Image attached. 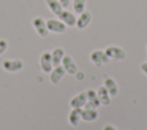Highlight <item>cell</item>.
<instances>
[{
	"instance_id": "2e32d148",
	"label": "cell",
	"mask_w": 147,
	"mask_h": 130,
	"mask_svg": "<svg viewBox=\"0 0 147 130\" xmlns=\"http://www.w3.org/2000/svg\"><path fill=\"white\" fill-rule=\"evenodd\" d=\"M96 93H98V98H99V100H100V104L102 105V106H108L109 104H110V94H109V92L107 91V89L102 85V86H100L98 90H96Z\"/></svg>"
},
{
	"instance_id": "484cf974",
	"label": "cell",
	"mask_w": 147,
	"mask_h": 130,
	"mask_svg": "<svg viewBox=\"0 0 147 130\" xmlns=\"http://www.w3.org/2000/svg\"><path fill=\"white\" fill-rule=\"evenodd\" d=\"M146 53H147V46H146Z\"/></svg>"
},
{
	"instance_id": "3957f363",
	"label": "cell",
	"mask_w": 147,
	"mask_h": 130,
	"mask_svg": "<svg viewBox=\"0 0 147 130\" xmlns=\"http://www.w3.org/2000/svg\"><path fill=\"white\" fill-rule=\"evenodd\" d=\"M46 26L49 32L53 33H63L67 30V25L60 18H49L46 21Z\"/></svg>"
},
{
	"instance_id": "e0dca14e",
	"label": "cell",
	"mask_w": 147,
	"mask_h": 130,
	"mask_svg": "<svg viewBox=\"0 0 147 130\" xmlns=\"http://www.w3.org/2000/svg\"><path fill=\"white\" fill-rule=\"evenodd\" d=\"M46 5H47L48 9L52 12V14H54L55 16H59L62 13V10L64 9L59 0H46Z\"/></svg>"
},
{
	"instance_id": "d4e9b609",
	"label": "cell",
	"mask_w": 147,
	"mask_h": 130,
	"mask_svg": "<svg viewBox=\"0 0 147 130\" xmlns=\"http://www.w3.org/2000/svg\"><path fill=\"white\" fill-rule=\"evenodd\" d=\"M59 1H60V3L62 5L63 8H67L70 5V0H59Z\"/></svg>"
},
{
	"instance_id": "277c9868",
	"label": "cell",
	"mask_w": 147,
	"mask_h": 130,
	"mask_svg": "<svg viewBox=\"0 0 147 130\" xmlns=\"http://www.w3.org/2000/svg\"><path fill=\"white\" fill-rule=\"evenodd\" d=\"M90 60L95 67H101L102 64H106L109 62V58L102 49H95L90 54Z\"/></svg>"
},
{
	"instance_id": "cb8c5ba5",
	"label": "cell",
	"mask_w": 147,
	"mask_h": 130,
	"mask_svg": "<svg viewBox=\"0 0 147 130\" xmlns=\"http://www.w3.org/2000/svg\"><path fill=\"white\" fill-rule=\"evenodd\" d=\"M75 76H76V78H77L78 81H80V79H83V78H84V76H85V75H84V72H83V71H78V70H77V72L75 74Z\"/></svg>"
},
{
	"instance_id": "5b68a950",
	"label": "cell",
	"mask_w": 147,
	"mask_h": 130,
	"mask_svg": "<svg viewBox=\"0 0 147 130\" xmlns=\"http://www.w3.org/2000/svg\"><path fill=\"white\" fill-rule=\"evenodd\" d=\"M39 67H40L41 71L45 72V74H49L52 71V69L54 67H53V62H52L51 52L45 51V52L41 53L40 59H39Z\"/></svg>"
},
{
	"instance_id": "8992f818",
	"label": "cell",
	"mask_w": 147,
	"mask_h": 130,
	"mask_svg": "<svg viewBox=\"0 0 147 130\" xmlns=\"http://www.w3.org/2000/svg\"><path fill=\"white\" fill-rule=\"evenodd\" d=\"M32 25H33L36 32H37L40 37L45 38V37H47V36L49 35V31H48V29H47V26H46V21H45L42 17H40V16L34 17L33 21H32Z\"/></svg>"
},
{
	"instance_id": "ac0fdd59",
	"label": "cell",
	"mask_w": 147,
	"mask_h": 130,
	"mask_svg": "<svg viewBox=\"0 0 147 130\" xmlns=\"http://www.w3.org/2000/svg\"><path fill=\"white\" fill-rule=\"evenodd\" d=\"M86 94H87V100L92 101L96 107H100V106H101L100 100H99V98H98V93H96L95 90H93V89H88V90L86 91Z\"/></svg>"
},
{
	"instance_id": "7402d4cb",
	"label": "cell",
	"mask_w": 147,
	"mask_h": 130,
	"mask_svg": "<svg viewBox=\"0 0 147 130\" xmlns=\"http://www.w3.org/2000/svg\"><path fill=\"white\" fill-rule=\"evenodd\" d=\"M102 130H117V128H115V127H114L113 124H110V123H107V124L103 125Z\"/></svg>"
},
{
	"instance_id": "8fae6325",
	"label": "cell",
	"mask_w": 147,
	"mask_h": 130,
	"mask_svg": "<svg viewBox=\"0 0 147 130\" xmlns=\"http://www.w3.org/2000/svg\"><path fill=\"white\" fill-rule=\"evenodd\" d=\"M59 18L67 25V26H76V21H77V17L69 10H65L63 9L62 13L59 15Z\"/></svg>"
},
{
	"instance_id": "44dd1931",
	"label": "cell",
	"mask_w": 147,
	"mask_h": 130,
	"mask_svg": "<svg viewBox=\"0 0 147 130\" xmlns=\"http://www.w3.org/2000/svg\"><path fill=\"white\" fill-rule=\"evenodd\" d=\"M84 108H87V109H96L98 107L92 102V101H90V100H87L86 102H85V105H84Z\"/></svg>"
},
{
	"instance_id": "ffe728a7",
	"label": "cell",
	"mask_w": 147,
	"mask_h": 130,
	"mask_svg": "<svg viewBox=\"0 0 147 130\" xmlns=\"http://www.w3.org/2000/svg\"><path fill=\"white\" fill-rule=\"evenodd\" d=\"M8 47V43L6 39H0V55L5 53V51Z\"/></svg>"
},
{
	"instance_id": "7c38bea8",
	"label": "cell",
	"mask_w": 147,
	"mask_h": 130,
	"mask_svg": "<svg viewBox=\"0 0 147 130\" xmlns=\"http://www.w3.org/2000/svg\"><path fill=\"white\" fill-rule=\"evenodd\" d=\"M103 86L107 89V91L109 92V94H110L111 98H113V97H116V95L118 94V86H117V83L115 82L114 78H111V77L105 78V81H103Z\"/></svg>"
},
{
	"instance_id": "d6986e66",
	"label": "cell",
	"mask_w": 147,
	"mask_h": 130,
	"mask_svg": "<svg viewBox=\"0 0 147 130\" xmlns=\"http://www.w3.org/2000/svg\"><path fill=\"white\" fill-rule=\"evenodd\" d=\"M86 1L87 0H74L72 2V7H74V12L76 14H80L85 10V6H86Z\"/></svg>"
},
{
	"instance_id": "30bf717a",
	"label": "cell",
	"mask_w": 147,
	"mask_h": 130,
	"mask_svg": "<svg viewBox=\"0 0 147 130\" xmlns=\"http://www.w3.org/2000/svg\"><path fill=\"white\" fill-rule=\"evenodd\" d=\"M61 64L63 66L65 72L69 74V75H75V74L77 72V70H78L77 64L75 63L74 59H72L70 55H67V54H65V55L63 56V59H62V63H61Z\"/></svg>"
},
{
	"instance_id": "ba28073f",
	"label": "cell",
	"mask_w": 147,
	"mask_h": 130,
	"mask_svg": "<svg viewBox=\"0 0 147 130\" xmlns=\"http://www.w3.org/2000/svg\"><path fill=\"white\" fill-rule=\"evenodd\" d=\"M87 101V94H86V91H82L79 92L78 94L74 95L70 101H69V105L71 108H82L84 107L85 102Z\"/></svg>"
},
{
	"instance_id": "4fadbf2b",
	"label": "cell",
	"mask_w": 147,
	"mask_h": 130,
	"mask_svg": "<svg viewBox=\"0 0 147 130\" xmlns=\"http://www.w3.org/2000/svg\"><path fill=\"white\" fill-rule=\"evenodd\" d=\"M51 55H52L53 67H57V66H60L62 63V59L65 55V53H64V49L62 47H55L51 52Z\"/></svg>"
},
{
	"instance_id": "7a4b0ae2",
	"label": "cell",
	"mask_w": 147,
	"mask_h": 130,
	"mask_svg": "<svg viewBox=\"0 0 147 130\" xmlns=\"http://www.w3.org/2000/svg\"><path fill=\"white\" fill-rule=\"evenodd\" d=\"M105 53L107 54V56L109 58V60H115V61H122L126 56V52L122 47L115 46V45L108 46L105 49Z\"/></svg>"
},
{
	"instance_id": "5bb4252c",
	"label": "cell",
	"mask_w": 147,
	"mask_h": 130,
	"mask_svg": "<svg viewBox=\"0 0 147 130\" xmlns=\"http://www.w3.org/2000/svg\"><path fill=\"white\" fill-rule=\"evenodd\" d=\"M82 108H71L69 115H68V121L70 123V125L72 127H77L79 124V122L82 121Z\"/></svg>"
},
{
	"instance_id": "603a6c76",
	"label": "cell",
	"mask_w": 147,
	"mask_h": 130,
	"mask_svg": "<svg viewBox=\"0 0 147 130\" xmlns=\"http://www.w3.org/2000/svg\"><path fill=\"white\" fill-rule=\"evenodd\" d=\"M140 69H141V71L147 76V61L146 62H142L141 63V66H140Z\"/></svg>"
},
{
	"instance_id": "9a60e30c",
	"label": "cell",
	"mask_w": 147,
	"mask_h": 130,
	"mask_svg": "<svg viewBox=\"0 0 147 130\" xmlns=\"http://www.w3.org/2000/svg\"><path fill=\"white\" fill-rule=\"evenodd\" d=\"M82 120L85 122H93L98 118L99 113L98 109H87V108H82V113H80Z\"/></svg>"
},
{
	"instance_id": "52a82bcc",
	"label": "cell",
	"mask_w": 147,
	"mask_h": 130,
	"mask_svg": "<svg viewBox=\"0 0 147 130\" xmlns=\"http://www.w3.org/2000/svg\"><path fill=\"white\" fill-rule=\"evenodd\" d=\"M92 21V13L88 12V10H84L83 13L79 14V16L77 17V21H76V28L79 29V30H83L85 29Z\"/></svg>"
},
{
	"instance_id": "9c48e42d",
	"label": "cell",
	"mask_w": 147,
	"mask_h": 130,
	"mask_svg": "<svg viewBox=\"0 0 147 130\" xmlns=\"http://www.w3.org/2000/svg\"><path fill=\"white\" fill-rule=\"evenodd\" d=\"M67 72H65V70H64V68H63L62 64H60L57 67H54L52 69V71L49 72V81H51V83L52 84H55V85L59 84L60 81L63 78V76Z\"/></svg>"
},
{
	"instance_id": "6da1fadb",
	"label": "cell",
	"mask_w": 147,
	"mask_h": 130,
	"mask_svg": "<svg viewBox=\"0 0 147 130\" xmlns=\"http://www.w3.org/2000/svg\"><path fill=\"white\" fill-rule=\"evenodd\" d=\"M23 61L21 59H6L2 61L1 67L7 72H17L23 69Z\"/></svg>"
}]
</instances>
